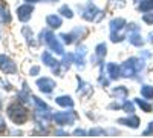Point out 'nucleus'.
<instances>
[{"mask_svg": "<svg viewBox=\"0 0 153 138\" xmlns=\"http://www.w3.org/2000/svg\"><path fill=\"white\" fill-rule=\"evenodd\" d=\"M5 128H6V126H5V121H3V118H2V117H0V132H3V131H5Z\"/></svg>", "mask_w": 153, "mask_h": 138, "instance_id": "13", "label": "nucleus"}, {"mask_svg": "<svg viewBox=\"0 0 153 138\" xmlns=\"http://www.w3.org/2000/svg\"><path fill=\"white\" fill-rule=\"evenodd\" d=\"M54 120H55L58 124H66V123L72 121V118L68 115V112H60V114H55V115H54Z\"/></svg>", "mask_w": 153, "mask_h": 138, "instance_id": "5", "label": "nucleus"}, {"mask_svg": "<svg viewBox=\"0 0 153 138\" xmlns=\"http://www.w3.org/2000/svg\"><path fill=\"white\" fill-rule=\"evenodd\" d=\"M138 104H139V106H141V107H143L144 110H147V112H149V110L152 109V107H150V106H149L147 103H144V101H141V100H138Z\"/></svg>", "mask_w": 153, "mask_h": 138, "instance_id": "12", "label": "nucleus"}, {"mask_svg": "<svg viewBox=\"0 0 153 138\" xmlns=\"http://www.w3.org/2000/svg\"><path fill=\"white\" fill-rule=\"evenodd\" d=\"M0 69H2L3 72H6V74H14L17 71L16 63L6 55H0Z\"/></svg>", "mask_w": 153, "mask_h": 138, "instance_id": "2", "label": "nucleus"}, {"mask_svg": "<svg viewBox=\"0 0 153 138\" xmlns=\"http://www.w3.org/2000/svg\"><path fill=\"white\" fill-rule=\"evenodd\" d=\"M32 11H34V8H32L31 5H22V6L17 9V16H19V19H20L22 22H26V20L31 19Z\"/></svg>", "mask_w": 153, "mask_h": 138, "instance_id": "3", "label": "nucleus"}, {"mask_svg": "<svg viewBox=\"0 0 153 138\" xmlns=\"http://www.w3.org/2000/svg\"><path fill=\"white\" fill-rule=\"evenodd\" d=\"M139 9H141V11H150V9H153V0H146V2H143L141 5H139Z\"/></svg>", "mask_w": 153, "mask_h": 138, "instance_id": "8", "label": "nucleus"}, {"mask_svg": "<svg viewBox=\"0 0 153 138\" xmlns=\"http://www.w3.org/2000/svg\"><path fill=\"white\" fill-rule=\"evenodd\" d=\"M57 103L61 104V106H72V101H71L69 97H60V98H57Z\"/></svg>", "mask_w": 153, "mask_h": 138, "instance_id": "9", "label": "nucleus"}, {"mask_svg": "<svg viewBox=\"0 0 153 138\" xmlns=\"http://www.w3.org/2000/svg\"><path fill=\"white\" fill-rule=\"evenodd\" d=\"M8 117L14 121V123L22 124V123L26 121V118H28V110L25 109L22 104L14 103V104H11V106L8 107Z\"/></svg>", "mask_w": 153, "mask_h": 138, "instance_id": "1", "label": "nucleus"}, {"mask_svg": "<svg viewBox=\"0 0 153 138\" xmlns=\"http://www.w3.org/2000/svg\"><path fill=\"white\" fill-rule=\"evenodd\" d=\"M46 22H48L49 26H52V28H58L60 25H61V19L57 17V16H49V17L46 19Z\"/></svg>", "mask_w": 153, "mask_h": 138, "instance_id": "6", "label": "nucleus"}, {"mask_svg": "<svg viewBox=\"0 0 153 138\" xmlns=\"http://www.w3.org/2000/svg\"><path fill=\"white\" fill-rule=\"evenodd\" d=\"M141 94H143V97H146V98H153V87H152V86H144L143 91H141Z\"/></svg>", "mask_w": 153, "mask_h": 138, "instance_id": "7", "label": "nucleus"}, {"mask_svg": "<svg viewBox=\"0 0 153 138\" xmlns=\"http://www.w3.org/2000/svg\"><path fill=\"white\" fill-rule=\"evenodd\" d=\"M26 2H38V0H26Z\"/></svg>", "mask_w": 153, "mask_h": 138, "instance_id": "14", "label": "nucleus"}, {"mask_svg": "<svg viewBox=\"0 0 153 138\" xmlns=\"http://www.w3.org/2000/svg\"><path fill=\"white\" fill-rule=\"evenodd\" d=\"M109 71H110V77L115 78V77H118V74H120V69L115 66V65H109Z\"/></svg>", "mask_w": 153, "mask_h": 138, "instance_id": "10", "label": "nucleus"}, {"mask_svg": "<svg viewBox=\"0 0 153 138\" xmlns=\"http://www.w3.org/2000/svg\"><path fill=\"white\" fill-rule=\"evenodd\" d=\"M0 106H2V103H0Z\"/></svg>", "mask_w": 153, "mask_h": 138, "instance_id": "15", "label": "nucleus"}, {"mask_svg": "<svg viewBox=\"0 0 153 138\" xmlns=\"http://www.w3.org/2000/svg\"><path fill=\"white\" fill-rule=\"evenodd\" d=\"M37 84H38V87H40V91H43V92H51L52 87L55 86V83L51 78H40L37 81Z\"/></svg>", "mask_w": 153, "mask_h": 138, "instance_id": "4", "label": "nucleus"}, {"mask_svg": "<svg viewBox=\"0 0 153 138\" xmlns=\"http://www.w3.org/2000/svg\"><path fill=\"white\" fill-rule=\"evenodd\" d=\"M61 12H63V16H66V17H72L71 9H68L66 6H63V8H61Z\"/></svg>", "mask_w": 153, "mask_h": 138, "instance_id": "11", "label": "nucleus"}]
</instances>
